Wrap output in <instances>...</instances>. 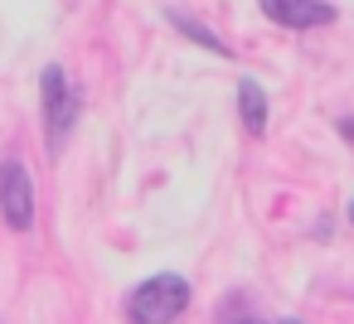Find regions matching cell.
<instances>
[{
	"label": "cell",
	"instance_id": "6",
	"mask_svg": "<svg viewBox=\"0 0 354 324\" xmlns=\"http://www.w3.org/2000/svg\"><path fill=\"white\" fill-rule=\"evenodd\" d=\"M165 20H170V25H175V30H180V34H185V39H194V44H199V49H209V54H214V59H228V44H223V39H218V34H214V30H204V25H199V20H189V15H185V10H165Z\"/></svg>",
	"mask_w": 354,
	"mask_h": 324
},
{
	"label": "cell",
	"instance_id": "9",
	"mask_svg": "<svg viewBox=\"0 0 354 324\" xmlns=\"http://www.w3.org/2000/svg\"><path fill=\"white\" fill-rule=\"evenodd\" d=\"M349 223H354V203H349Z\"/></svg>",
	"mask_w": 354,
	"mask_h": 324
},
{
	"label": "cell",
	"instance_id": "2",
	"mask_svg": "<svg viewBox=\"0 0 354 324\" xmlns=\"http://www.w3.org/2000/svg\"><path fill=\"white\" fill-rule=\"evenodd\" d=\"M39 88H44V136H49V141H64V136L73 131L78 112H83V92L68 83V73H64L59 63L44 68Z\"/></svg>",
	"mask_w": 354,
	"mask_h": 324
},
{
	"label": "cell",
	"instance_id": "8",
	"mask_svg": "<svg viewBox=\"0 0 354 324\" xmlns=\"http://www.w3.org/2000/svg\"><path fill=\"white\" fill-rule=\"evenodd\" d=\"M339 136H344V141L354 145V117H339Z\"/></svg>",
	"mask_w": 354,
	"mask_h": 324
},
{
	"label": "cell",
	"instance_id": "4",
	"mask_svg": "<svg viewBox=\"0 0 354 324\" xmlns=\"http://www.w3.org/2000/svg\"><path fill=\"white\" fill-rule=\"evenodd\" d=\"M262 15L281 30H315V25H330L335 20V6L330 0H257Z\"/></svg>",
	"mask_w": 354,
	"mask_h": 324
},
{
	"label": "cell",
	"instance_id": "7",
	"mask_svg": "<svg viewBox=\"0 0 354 324\" xmlns=\"http://www.w3.org/2000/svg\"><path fill=\"white\" fill-rule=\"evenodd\" d=\"M218 324H267V319H262L243 295H228V300H223V310H218Z\"/></svg>",
	"mask_w": 354,
	"mask_h": 324
},
{
	"label": "cell",
	"instance_id": "5",
	"mask_svg": "<svg viewBox=\"0 0 354 324\" xmlns=\"http://www.w3.org/2000/svg\"><path fill=\"white\" fill-rule=\"evenodd\" d=\"M238 117H243V131H248V136H262V131H267V92H262L252 78L238 83Z\"/></svg>",
	"mask_w": 354,
	"mask_h": 324
},
{
	"label": "cell",
	"instance_id": "3",
	"mask_svg": "<svg viewBox=\"0 0 354 324\" xmlns=\"http://www.w3.org/2000/svg\"><path fill=\"white\" fill-rule=\"evenodd\" d=\"M0 218H6V227H15V232L35 227V184H30V170L20 160L0 165Z\"/></svg>",
	"mask_w": 354,
	"mask_h": 324
},
{
	"label": "cell",
	"instance_id": "1",
	"mask_svg": "<svg viewBox=\"0 0 354 324\" xmlns=\"http://www.w3.org/2000/svg\"><path fill=\"white\" fill-rule=\"evenodd\" d=\"M189 310V285L185 276H151L131 290L127 300V314L131 324H175L180 314Z\"/></svg>",
	"mask_w": 354,
	"mask_h": 324
},
{
	"label": "cell",
	"instance_id": "10",
	"mask_svg": "<svg viewBox=\"0 0 354 324\" xmlns=\"http://www.w3.org/2000/svg\"><path fill=\"white\" fill-rule=\"evenodd\" d=\"M281 324H296V319H281Z\"/></svg>",
	"mask_w": 354,
	"mask_h": 324
}]
</instances>
